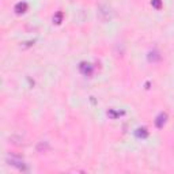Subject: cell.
<instances>
[{"label":"cell","mask_w":174,"mask_h":174,"mask_svg":"<svg viewBox=\"0 0 174 174\" xmlns=\"http://www.w3.org/2000/svg\"><path fill=\"white\" fill-rule=\"evenodd\" d=\"M98 14H99V16L103 19V21H108V19L112 18V16H110V8L108 6H105V4L99 6V8H98Z\"/></svg>","instance_id":"2"},{"label":"cell","mask_w":174,"mask_h":174,"mask_svg":"<svg viewBox=\"0 0 174 174\" xmlns=\"http://www.w3.org/2000/svg\"><path fill=\"white\" fill-rule=\"evenodd\" d=\"M26 10H27L26 3H18L16 6H15V11H16V14H23Z\"/></svg>","instance_id":"5"},{"label":"cell","mask_w":174,"mask_h":174,"mask_svg":"<svg viewBox=\"0 0 174 174\" xmlns=\"http://www.w3.org/2000/svg\"><path fill=\"white\" fill-rule=\"evenodd\" d=\"M91 69H93L91 64H86V63H83V64L80 65V71H82L84 75L90 74V72H91Z\"/></svg>","instance_id":"6"},{"label":"cell","mask_w":174,"mask_h":174,"mask_svg":"<svg viewBox=\"0 0 174 174\" xmlns=\"http://www.w3.org/2000/svg\"><path fill=\"white\" fill-rule=\"evenodd\" d=\"M7 162H8V165L14 166V167H16L21 171H29V167L26 166L25 161L22 159V158H19V156H15V155L8 156V158H7Z\"/></svg>","instance_id":"1"},{"label":"cell","mask_w":174,"mask_h":174,"mask_svg":"<svg viewBox=\"0 0 174 174\" xmlns=\"http://www.w3.org/2000/svg\"><path fill=\"white\" fill-rule=\"evenodd\" d=\"M147 131H146V128H139V129H136V136L137 137H147Z\"/></svg>","instance_id":"7"},{"label":"cell","mask_w":174,"mask_h":174,"mask_svg":"<svg viewBox=\"0 0 174 174\" xmlns=\"http://www.w3.org/2000/svg\"><path fill=\"white\" fill-rule=\"evenodd\" d=\"M161 56L158 55V52L156 50H154V52H150V55H148V60L150 61H156V60H159Z\"/></svg>","instance_id":"8"},{"label":"cell","mask_w":174,"mask_h":174,"mask_svg":"<svg viewBox=\"0 0 174 174\" xmlns=\"http://www.w3.org/2000/svg\"><path fill=\"white\" fill-rule=\"evenodd\" d=\"M166 118H167L166 113H161V114L156 117V121H155L156 127H158V128H162L163 125H165V122H166Z\"/></svg>","instance_id":"3"},{"label":"cell","mask_w":174,"mask_h":174,"mask_svg":"<svg viewBox=\"0 0 174 174\" xmlns=\"http://www.w3.org/2000/svg\"><path fill=\"white\" fill-rule=\"evenodd\" d=\"M151 3H152V6L155 8H161V0H152Z\"/></svg>","instance_id":"10"},{"label":"cell","mask_w":174,"mask_h":174,"mask_svg":"<svg viewBox=\"0 0 174 174\" xmlns=\"http://www.w3.org/2000/svg\"><path fill=\"white\" fill-rule=\"evenodd\" d=\"M50 146L48 144V142H40L38 144H37V151L38 152H46V151H49Z\"/></svg>","instance_id":"4"},{"label":"cell","mask_w":174,"mask_h":174,"mask_svg":"<svg viewBox=\"0 0 174 174\" xmlns=\"http://www.w3.org/2000/svg\"><path fill=\"white\" fill-rule=\"evenodd\" d=\"M61 19H63V12H57V14L53 16V22L57 23V25L61 23Z\"/></svg>","instance_id":"9"}]
</instances>
